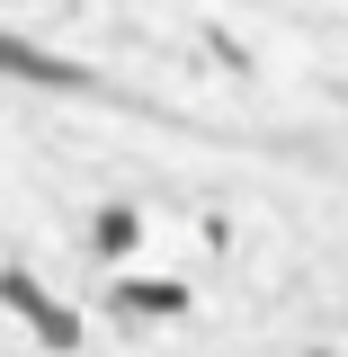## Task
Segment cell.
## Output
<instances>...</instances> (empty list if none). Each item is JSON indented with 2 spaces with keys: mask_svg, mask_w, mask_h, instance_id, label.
<instances>
[{
  "mask_svg": "<svg viewBox=\"0 0 348 357\" xmlns=\"http://www.w3.org/2000/svg\"><path fill=\"white\" fill-rule=\"evenodd\" d=\"M0 304H9V312H27V331H36L45 349H72V340H81V321L54 304V295H45L27 268H0Z\"/></svg>",
  "mask_w": 348,
  "mask_h": 357,
  "instance_id": "6da1fadb",
  "label": "cell"
},
{
  "mask_svg": "<svg viewBox=\"0 0 348 357\" xmlns=\"http://www.w3.org/2000/svg\"><path fill=\"white\" fill-rule=\"evenodd\" d=\"M0 72L45 81V89H81V63H72V54H45V45H27V36H0Z\"/></svg>",
  "mask_w": 348,
  "mask_h": 357,
  "instance_id": "7a4b0ae2",
  "label": "cell"
},
{
  "mask_svg": "<svg viewBox=\"0 0 348 357\" xmlns=\"http://www.w3.org/2000/svg\"><path fill=\"white\" fill-rule=\"evenodd\" d=\"M116 312H152V321H170V312H188V286H170V277H126V286H116Z\"/></svg>",
  "mask_w": 348,
  "mask_h": 357,
  "instance_id": "3957f363",
  "label": "cell"
},
{
  "mask_svg": "<svg viewBox=\"0 0 348 357\" xmlns=\"http://www.w3.org/2000/svg\"><path fill=\"white\" fill-rule=\"evenodd\" d=\"M98 250H107V259L134 250V206H107V215H98Z\"/></svg>",
  "mask_w": 348,
  "mask_h": 357,
  "instance_id": "277c9868",
  "label": "cell"
}]
</instances>
